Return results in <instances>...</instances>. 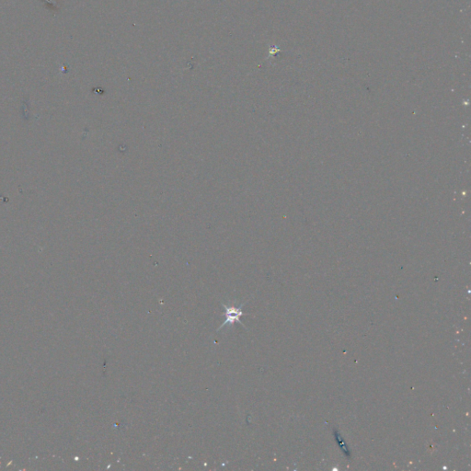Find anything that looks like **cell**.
Returning <instances> with one entry per match:
<instances>
[{
  "label": "cell",
  "mask_w": 471,
  "mask_h": 471,
  "mask_svg": "<svg viewBox=\"0 0 471 471\" xmlns=\"http://www.w3.org/2000/svg\"><path fill=\"white\" fill-rule=\"evenodd\" d=\"M222 306L225 308V315H226V319L224 321L223 324L220 326V328L218 329V331L221 330L224 327L227 326V325H233L234 323L240 322V324H242V322L240 321V318L243 316L242 307L244 306V304L240 305L239 307H235V306H228L225 305V304H222Z\"/></svg>",
  "instance_id": "6da1fadb"
}]
</instances>
